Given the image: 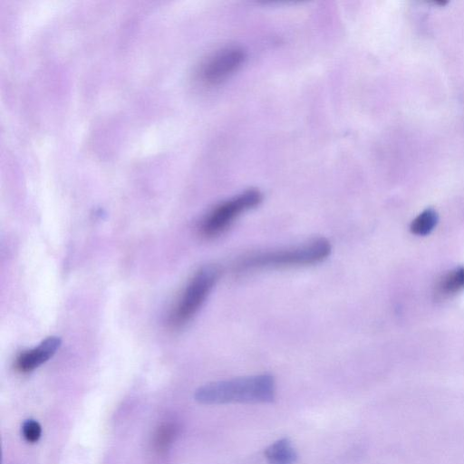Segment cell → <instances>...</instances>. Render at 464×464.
Instances as JSON below:
<instances>
[{
  "label": "cell",
  "mask_w": 464,
  "mask_h": 464,
  "mask_svg": "<svg viewBox=\"0 0 464 464\" xmlns=\"http://www.w3.org/2000/svg\"><path fill=\"white\" fill-rule=\"evenodd\" d=\"M194 397L198 402L208 405L271 402L275 398V380L264 373L213 382L199 387Z\"/></svg>",
  "instance_id": "cell-1"
},
{
  "label": "cell",
  "mask_w": 464,
  "mask_h": 464,
  "mask_svg": "<svg viewBox=\"0 0 464 464\" xmlns=\"http://www.w3.org/2000/svg\"><path fill=\"white\" fill-rule=\"evenodd\" d=\"M332 246L324 237L314 238L303 245L253 253L236 265L237 271L268 267L310 266L320 263L331 254Z\"/></svg>",
  "instance_id": "cell-2"
},
{
  "label": "cell",
  "mask_w": 464,
  "mask_h": 464,
  "mask_svg": "<svg viewBox=\"0 0 464 464\" xmlns=\"http://www.w3.org/2000/svg\"><path fill=\"white\" fill-rule=\"evenodd\" d=\"M221 269L217 265L201 266L189 279L169 316V324L179 328L198 313L218 283Z\"/></svg>",
  "instance_id": "cell-3"
},
{
  "label": "cell",
  "mask_w": 464,
  "mask_h": 464,
  "mask_svg": "<svg viewBox=\"0 0 464 464\" xmlns=\"http://www.w3.org/2000/svg\"><path fill=\"white\" fill-rule=\"evenodd\" d=\"M262 198L258 189L250 188L221 202L202 220L200 234L205 237L222 234L239 216L258 206Z\"/></svg>",
  "instance_id": "cell-4"
},
{
  "label": "cell",
  "mask_w": 464,
  "mask_h": 464,
  "mask_svg": "<svg viewBox=\"0 0 464 464\" xmlns=\"http://www.w3.org/2000/svg\"><path fill=\"white\" fill-rule=\"evenodd\" d=\"M246 53L238 46L229 45L219 49L203 63L199 78L208 84H217L233 74L244 63Z\"/></svg>",
  "instance_id": "cell-5"
},
{
  "label": "cell",
  "mask_w": 464,
  "mask_h": 464,
  "mask_svg": "<svg viewBox=\"0 0 464 464\" xmlns=\"http://www.w3.org/2000/svg\"><path fill=\"white\" fill-rule=\"evenodd\" d=\"M61 339L57 336L45 338L38 346L22 353L17 357L16 369L24 373L35 370L53 356L61 346Z\"/></svg>",
  "instance_id": "cell-6"
},
{
  "label": "cell",
  "mask_w": 464,
  "mask_h": 464,
  "mask_svg": "<svg viewBox=\"0 0 464 464\" xmlns=\"http://www.w3.org/2000/svg\"><path fill=\"white\" fill-rule=\"evenodd\" d=\"M464 289V266L453 268L440 276L435 285L438 298H449Z\"/></svg>",
  "instance_id": "cell-7"
},
{
  "label": "cell",
  "mask_w": 464,
  "mask_h": 464,
  "mask_svg": "<svg viewBox=\"0 0 464 464\" xmlns=\"http://www.w3.org/2000/svg\"><path fill=\"white\" fill-rule=\"evenodd\" d=\"M268 464H294L296 453L287 438H282L270 444L265 450Z\"/></svg>",
  "instance_id": "cell-8"
},
{
  "label": "cell",
  "mask_w": 464,
  "mask_h": 464,
  "mask_svg": "<svg viewBox=\"0 0 464 464\" xmlns=\"http://www.w3.org/2000/svg\"><path fill=\"white\" fill-rule=\"evenodd\" d=\"M438 220L437 211L433 208H427L411 221L410 230L416 236L429 235L435 228Z\"/></svg>",
  "instance_id": "cell-9"
},
{
  "label": "cell",
  "mask_w": 464,
  "mask_h": 464,
  "mask_svg": "<svg viewBox=\"0 0 464 464\" xmlns=\"http://www.w3.org/2000/svg\"><path fill=\"white\" fill-rule=\"evenodd\" d=\"M22 434L27 442L35 443L41 437L42 427L37 420L28 419L22 425Z\"/></svg>",
  "instance_id": "cell-10"
},
{
  "label": "cell",
  "mask_w": 464,
  "mask_h": 464,
  "mask_svg": "<svg viewBox=\"0 0 464 464\" xmlns=\"http://www.w3.org/2000/svg\"><path fill=\"white\" fill-rule=\"evenodd\" d=\"M176 433L175 427L172 425H165L161 427L156 437V445L160 450L168 448L169 444Z\"/></svg>",
  "instance_id": "cell-11"
}]
</instances>
